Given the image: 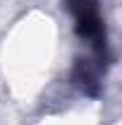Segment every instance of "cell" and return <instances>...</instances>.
<instances>
[{
  "label": "cell",
  "instance_id": "1",
  "mask_svg": "<svg viewBox=\"0 0 122 125\" xmlns=\"http://www.w3.org/2000/svg\"><path fill=\"white\" fill-rule=\"evenodd\" d=\"M67 5L77 19L79 36L101 41L103 24H101V15H98V0H67Z\"/></svg>",
  "mask_w": 122,
  "mask_h": 125
}]
</instances>
